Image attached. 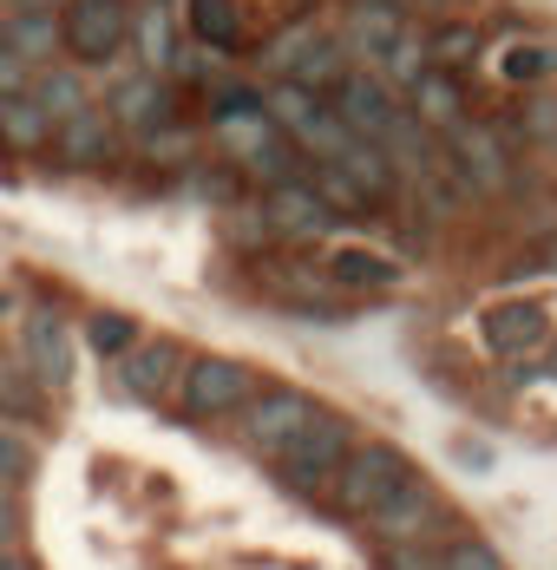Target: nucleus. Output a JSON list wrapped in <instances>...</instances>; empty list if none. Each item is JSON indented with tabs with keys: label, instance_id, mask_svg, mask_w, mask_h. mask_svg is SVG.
<instances>
[{
	"label": "nucleus",
	"instance_id": "nucleus-3",
	"mask_svg": "<svg viewBox=\"0 0 557 570\" xmlns=\"http://www.w3.org/2000/svg\"><path fill=\"white\" fill-rule=\"evenodd\" d=\"M361 446V433H354V420L341 413V406H322V420L309 426V440L295 446L289 459H276V485L282 492H295V499H322L334 485V472H341V459Z\"/></svg>",
	"mask_w": 557,
	"mask_h": 570
},
{
	"label": "nucleus",
	"instance_id": "nucleus-15",
	"mask_svg": "<svg viewBox=\"0 0 557 570\" xmlns=\"http://www.w3.org/2000/svg\"><path fill=\"white\" fill-rule=\"evenodd\" d=\"M400 33H407V7L400 0H354L348 27H341V47L354 53V66H381Z\"/></svg>",
	"mask_w": 557,
	"mask_h": 570
},
{
	"label": "nucleus",
	"instance_id": "nucleus-35",
	"mask_svg": "<svg viewBox=\"0 0 557 570\" xmlns=\"http://www.w3.org/2000/svg\"><path fill=\"white\" fill-rule=\"evenodd\" d=\"M0 570H40V558L20 544V551H0Z\"/></svg>",
	"mask_w": 557,
	"mask_h": 570
},
{
	"label": "nucleus",
	"instance_id": "nucleus-6",
	"mask_svg": "<svg viewBox=\"0 0 557 570\" xmlns=\"http://www.w3.org/2000/svg\"><path fill=\"white\" fill-rule=\"evenodd\" d=\"M59 33L72 66H118L131 53V0H66L59 7Z\"/></svg>",
	"mask_w": 557,
	"mask_h": 570
},
{
	"label": "nucleus",
	"instance_id": "nucleus-32",
	"mask_svg": "<svg viewBox=\"0 0 557 570\" xmlns=\"http://www.w3.org/2000/svg\"><path fill=\"white\" fill-rule=\"evenodd\" d=\"M20 544H27V499L0 492V551H20Z\"/></svg>",
	"mask_w": 557,
	"mask_h": 570
},
{
	"label": "nucleus",
	"instance_id": "nucleus-16",
	"mask_svg": "<svg viewBox=\"0 0 557 570\" xmlns=\"http://www.w3.org/2000/svg\"><path fill=\"white\" fill-rule=\"evenodd\" d=\"M0 420H13L27 433L53 426V394L33 381V367L20 361V347H0Z\"/></svg>",
	"mask_w": 557,
	"mask_h": 570
},
{
	"label": "nucleus",
	"instance_id": "nucleus-7",
	"mask_svg": "<svg viewBox=\"0 0 557 570\" xmlns=\"http://www.w3.org/2000/svg\"><path fill=\"white\" fill-rule=\"evenodd\" d=\"M190 367V347L170 342V335H145L125 361H111V394L138 400V406H158V400H177V381Z\"/></svg>",
	"mask_w": 557,
	"mask_h": 570
},
{
	"label": "nucleus",
	"instance_id": "nucleus-20",
	"mask_svg": "<svg viewBox=\"0 0 557 570\" xmlns=\"http://www.w3.org/2000/svg\"><path fill=\"white\" fill-rule=\"evenodd\" d=\"M59 125L53 112L33 99V92H13V99H0V151H13V158H40V151H53Z\"/></svg>",
	"mask_w": 557,
	"mask_h": 570
},
{
	"label": "nucleus",
	"instance_id": "nucleus-12",
	"mask_svg": "<svg viewBox=\"0 0 557 570\" xmlns=\"http://www.w3.org/2000/svg\"><path fill=\"white\" fill-rule=\"evenodd\" d=\"M263 217L276 229V243H322V236H334V210L309 190V177L263 190Z\"/></svg>",
	"mask_w": 557,
	"mask_h": 570
},
{
	"label": "nucleus",
	"instance_id": "nucleus-37",
	"mask_svg": "<svg viewBox=\"0 0 557 570\" xmlns=\"http://www.w3.org/2000/svg\"><path fill=\"white\" fill-rule=\"evenodd\" d=\"M545 374L557 381V335H551V354H545Z\"/></svg>",
	"mask_w": 557,
	"mask_h": 570
},
{
	"label": "nucleus",
	"instance_id": "nucleus-5",
	"mask_svg": "<svg viewBox=\"0 0 557 570\" xmlns=\"http://www.w3.org/2000/svg\"><path fill=\"white\" fill-rule=\"evenodd\" d=\"M315 420H322V400L315 394H302V387H263V394L236 413V433H243V446H256V453L289 459L309 440Z\"/></svg>",
	"mask_w": 557,
	"mask_h": 570
},
{
	"label": "nucleus",
	"instance_id": "nucleus-17",
	"mask_svg": "<svg viewBox=\"0 0 557 570\" xmlns=\"http://www.w3.org/2000/svg\"><path fill=\"white\" fill-rule=\"evenodd\" d=\"M118 145H125V131L111 125L106 106L66 118V125H59V138H53L59 165H72V171H99V165H111V158H118Z\"/></svg>",
	"mask_w": 557,
	"mask_h": 570
},
{
	"label": "nucleus",
	"instance_id": "nucleus-38",
	"mask_svg": "<svg viewBox=\"0 0 557 570\" xmlns=\"http://www.w3.org/2000/svg\"><path fill=\"white\" fill-rule=\"evenodd\" d=\"M13 7H66V0H13Z\"/></svg>",
	"mask_w": 557,
	"mask_h": 570
},
{
	"label": "nucleus",
	"instance_id": "nucleus-31",
	"mask_svg": "<svg viewBox=\"0 0 557 570\" xmlns=\"http://www.w3.org/2000/svg\"><path fill=\"white\" fill-rule=\"evenodd\" d=\"M440 570H511V564H505L499 544H486V538H459V544L440 558Z\"/></svg>",
	"mask_w": 557,
	"mask_h": 570
},
{
	"label": "nucleus",
	"instance_id": "nucleus-36",
	"mask_svg": "<svg viewBox=\"0 0 557 570\" xmlns=\"http://www.w3.org/2000/svg\"><path fill=\"white\" fill-rule=\"evenodd\" d=\"M7 13H13V0H0V53H7Z\"/></svg>",
	"mask_w": 557,
	"mask_h": 570
},
{
	"label": "nucleus",
	"instance_id": "nucleus-2",
	"mask_svg": "<svg viewBox=\"0 0 557 570\" xmlns=\"http://www.w3.org/2000/svg\"><path fill=\"white\" fill-rule=\"evenodd\" d=\"M407 479H413V459L400 453L393 440H361L354 453L341 459V472H334L329 505H334V518H354V524H368V518L381 512V505H388Z\"/></svg>",
	"mask_w": 557,
	"mask_h": 570
},
{
	"label": "nucleus",
	"instance_id": "nucleus-14",
	"mask_svg": "<svg viewBox=\"0 0 557 570\" xmlns=\"http://www.w3.org/2000/svg\"><path fill=\"white\" fill-rule=\"evenodd\" d=\"M322 269H329V283L341 295H393L400 276H407L388 249H368V243H334L322 256Z\"/></svg>",
	"mask_w": 557,
	"mask_h": 570
},
{
	"label": "nucleus",
	"instance_id": "nucleus-28",
	"mask_svg": "<svg viewBox=\"0 0 557 570\" xmlns=\"http://www.w3.org/2000/svg\"><path fill=\"white\" fill-rule=\"evenodd\" d=\"M138 158L145 165H165V171H190L197 165V125H184V118H170V125H158L152 138H138Z\"/></svg>",
	"mask_w": 557,
	"mask_h": 570
},
{
	"label": "nucleus",
	"instance_id": "nucleus-1",
	"mask_svg": "<svg viewBox=\"0 0 557 570\" xmlns=\"http://www.w3.org/2000/svg\"><path fill=\"white\" fill-rule=\"evenodd\" d=\"M361 531H368V544H374V551H407V544L452 551L459 538H472V531H466V518H459V505L440 499V485H433V479H420V472H413V479H407V485H400V492H393L388 505L361 524Z\"/></svg>",
	"mask_w": 557,
	"mask_h": 570
},
{
	"label": "nucleus",
	"instance_id": "nucleus-21",
	"mask_svg": "<svg viewBox=\"0 0 557 570\" xmlns=\"http://www.w3.org/2000/svg\"><path fill=\"white\" fill-rule=\"evenodd\" d=\"M407 112L420 118V131L446 138L452 125H466V79H459V72H446V66H433V72L407 92Z\"/></svg>",
	"mask_w": 557,
	"mask_h": 570
},
{
	"label": "nucleus",
	"instance_id": "nucleus-8",
	"mask_svg": "<svg viewBox=\"0 0 557 570\" xmlns=\"http://www.w3.org/2000/svg\"><path fill=\"white\" fill-rule=\"evenodd\" d=\"M99 106L111 112V125H118L131 145H138V138H152V131H158V125H170V118H184V112H177V86H170V79H158V72H138V66L111 79Z\"/></svg>",
	"mask_w": 557,
	"mask_h": 570
},
{
	"label": "nucleus",
	"instance_id": "nucleus-25",
	"mask_svg": "<svg viewBox=\"0 0 557 570\" xmlns=\"http://www.w3.org/2000/svg\"><path fill=\"white\" fill-rule=\"evenodd\" d=\"M138 342H145V328H138L125 308H92V315H86V347H92L106 367H111V361H125Z\"/></svg>",
	"mask_w": 557,
	"mask_h": 570
},
{
	"label": "nucleus",
	"instance_id": "nucleus-34",
	"mask_svg": "<svg viewBox=\"0 0 557 570\" xmlns=\"http://www.w3.org/2000/svg\"><path fill=\"white\" fill-rule=\"evenodd\" d=\"M13 92H33V66L13 53H0V99H13Z\"/></svg>",
	"mask_w": 557,
	"mask_h": 570
},
{
	"label": "nucleus",
	"instance_id": "nucleus-4",
	"mask_svg": "<svg viewBox=\"0 0 557 570\" xmlns=\"http://www.w3.org/2000/svg\"><path fill=\"white\" fill-rule=\"evenodd\" d=\"M256 387V367L250 361H229V354H190L184 381H177V413L184 420H236Z\"/></svg>",
	"mask_w": 557,
	"mask_h": 570
},
{
	"label": "nucleus",
	"instance_id": "nucleus-33",
	"mask_svg": "<svg viewBox=\"0 0 557 570\" xmlns=\"http://www.w3.org/2000/svg\"><path fill=\"white\" fill-rule=\"evenodd\" d=\"M446 551H433V544H407V551H381V564L374 570H440Z\"/></svg>",
	"mask_w": 557,
	"mask_h": 570
},
{
	"label": "nucleus",
	"instance_id": "nucleus-13",
	"mask_svg": "<svg viewBox=\"0 0 557 570\" xmlns=\"http://www.w3.org/2000/svg\"><path fill=\"white\" fill-rule=\"evenodd\" d=\"M177 53H184L177 7H170V0H138V7H131V59H138V72H158V79H170Z\"/></svg>",
	"mask_w": 557,
	"mask_h": 570
},
{
	"label": "nucleus",
	"instance_id": "nucleus-24",
	"mask_svg": "<svg viewBox=\"0 0 557 570\" xmlns=\"http://www.w3.org/2000/svg\"><path fill=\"white\" fill-rule=\"evenodd\" d=\"M329 165H341V171L354 177V184L368 190V204H388V197H400V171H393V158L381 151V145H368V138H348Z\"/></svg>",
	"mask_w": 557,
	"mask_h": 570
},
{
	"label": "nucleus",
	"instance_id": "nucleus-11",
	"mask_svg": "<svg viewBox=\"0 0 557 570\" xmlns=\"http://www.w3.org/2000/svg\"><path fill=\"white\" fill-rule=\"evenodd\" d=\"M446 158H452L459 177L472 184V197H492V190H505V177H511V158H505V145H499V125H486V118L452 125V131H446Z\"/></svg>",
	"mask_w": 557,
	"mask_h": 570
},
{
	"label": "nucleus",
	"instance_id": "nucleus-27",
	"mask_svg": "<svg viewBox=\"0 0 557 570\" xmlns=\"http://www.w3.org/2000/svg\"><path fill=\"white\" fill-rule=\"evenodd\" d=\"M33 465H40V433L0 420V492H20L33 479Z\"/></svg>",
	"mask_w": 557,
	"mask_h": 570
},
{
	"label": "nucleus",
	"instance_id": "nucleus-9",
	"mask_svg": "<svg viewBox=\"0 0 557 570\" xmlns=\"http://www.w3.org/2000/svg\"><path fill=\"white\" fill-rule=\"evenodd\" d=\"M20 361L33 367V381L53 400L72 387V328H66L59 302H33V308L20 315Z\"/></svg>",
	"mask_w": 557,
	"mask_h": 570
},
{
	"label": "nucleus",
	"instance_id": "nucleus-23",
	"mask_svg": "<svg viewBox=\"0 0 557 570\" xmlns=\"http://www.w3.org/2000/svg\"><path fill=\"white\" fill-rule=\"evenodd\" d=\"M33 99L53 112V125H66V118L92 112L99 99H92V86H86V66H72V59H53V66H40L33 72Z\"/></svg>",
	"mask_w": 557,
	"mask_h": 570
},
{
	"label": "nucleus",
	"instance_id": "nucleus-29",
	"mask_svg": "<svg viewBox=\"0 0 557 570\" xmlns=\"http://www.w3.org/2000/svg\"><path fill=\"white\" fill-rule=\"evenodd\" d=\"M427 47H433V66H446V72H466L472 59L486 53V33H479L472 20H446V27H433V33H427Z\"/></svg>",
	"mask_w": 557,
	"mask_h": 570
},
{
	"label": "nucleus",
	"instance_id": "nucleus-10",
	"mask_svg": "<svg viewBox=\"0 0 557 570\" xmlns=\"http://www.w3.org/2000/svg\"><path fill=\"white\" fill-rule=\"evenodd\" d=\"M479 342H486V354H499V361H525V354L551 347V308L531 302V295L492 302V308L479 315Z\"/></svg>",
	"mask_w": 557,
	"mask_h": 570
},
{
	"label": "nucleus",
	"instance_id": "nucleus-19",
	"mask_svg": "<svg viewBox=\"0 0 557 570\" xmlns=\"http://www.w3.org/2000/svg\"><path fill=\"white\" fill-rule=\"evenodd\" d=\"M322 40H334L329 20H322L315 7H302V13H295L289 27H276V33H270V40L256 47V66H263V72H276V79H295V72H302V66L315 59V47H322Z\"/></svg>",
	"mask_w": 557,
	"mask_h": 570
},
{
	"label": "nucleus",
	"instance_id": "nucleus-22",
	"mask_svg": "<svg viewBox=\"0 0 557 570\" xmlns=\"http://www.w3.org/2000/svg\"><path fill=\"white\" fill-rule=\"evenodd\" d=\"M7 53L27 59L33 72L53 66L66 53V33H59V7H13L7 13Z\"/></svg>",
	"mask_w": 557,
	"mask_h": 570
},
{
	"label": "nucleus",
	"instance_id": "nucleus-18",
	"mask_svg": "<svg viewBox=\"0 0 557 570\" xmlns=\"http://www.w3.org/2000/svg\"><path fill=\"white\" fill-rule=\"evenodd\" d=\"M184 33L217 59H236L250 47V13L243 0H184Z\"/></svg>",
	"mask_w": 557,
	"mask_h": 570
},
{
	"label": "nucleus",
	"instance_id": "nucleus-30",
	"mask_svg": "<svg viewBox=\"0 0 557 570\" xmlns=\"http://www.w3.org/2000/svg\"><path fill=\"white\" fill-rule=\"evenodd\" d=\"M309 190L329 204L334 217H368V210H374V204H368V190L341 171V165H309Z\"/></svg>",
	"mask_w": 557,
	"mask_h": 570
},
{
	"label": "nucleus",
	"instance_id": "nucleus-26",
	"mask_svg": "<svg viewBox=\"0 0 557 570\" xmlns=\"http://www.w3.org/2000/svg\"><path fill=\"white\" fill-rule=\"evenodd\" d=\"M499 79L505 86H545V79H557V40H511L499 53Z\"/></svg>",
	"mask_w": 557,
	"mask_h": 570
}]
</instances>
